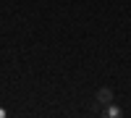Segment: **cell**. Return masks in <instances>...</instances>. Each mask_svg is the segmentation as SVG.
<instances>
[{
  "label": "cell",
  "instance_id": "obj_1",
  "mask_svg": "<svg viewBox=\"0 0 131 118\" xmlns=\"http://www.w3.org/2000/svg\"><path fill=\"white\" fill-rule=\"evenodd\" d=\"M94 100L100 102V105H110V102L115 100V94H113L110 87H100V89H97V94H94Z\"/></svg>",
  "mask_w": 131,
  "mask_h": 118
},
{
  "label": "cell",
  "instance_id": "obj_2",
  "mask_svg": "<svg viewBox=\"0 0 131 118\" xmlns=\"http://www.w3.org/2000/svg\"><path fill=\"white\" fill-rule=\"evenodd\" d=\"M105 115H107V118H121V115H123V110L118 108V105H113V102H110V105H107V110H105Z\"/></svg>",
  "mask_w": 131,
  "mask_h": 118
}]
</instances>
